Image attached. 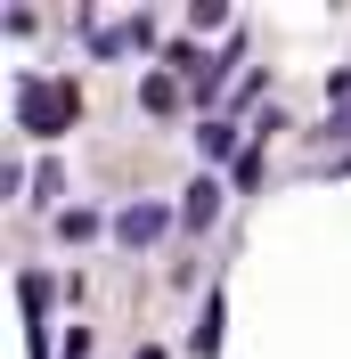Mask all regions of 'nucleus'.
Returning a JSON list of instances; mask_svg holds the SVG:
<instances>
[{"label": "nucleus", "instance_id": "nucleus-1", "mask_svg": "<svg viewBox=\"0 0 351 359\" xmlns=\"http://www.w3.org/2000/svg\"><path fill=\"white\" fill-rule=\"evenodd\" d=\"M17 114H25V131H33V139H58L74 114H82V90H74V82H41V74H25V82H17Z\"/></svg>", "mask_w": 351, "mask_h": 359}, {"label": "nucleus", "instance_id": "nucleus-2", "mask_svg": "<svg viewBox=\"0 0 351 359\" xmlns=\"http://www.w3.org/2000/svg\"><path fill=\"white\" fill-rule=\"evenodd\" d=\"M164 229H172L164 204H123V212H114V237H123V245H155Z\"/></svg>", "mask_w": 351, "mask_h": 359}, {"label": "nucleus", "instance_id": "nucleus-3", "mask_svg": "<svg viewBox=\"0 0 351 359\" xmlns=\"http://www.w3.org/2000/svg\"><path fill=\"white\" fill-rule=\"evenodd\" d=\"M180 221H188V229H213V221H220V180H213V172H197V180H188V196H180Z\"/></svg>", "mask_w": 351, "mask_h": 359}, {"label": "nucleus", "instance_id": "nucleus-4", "mask_svg": "<svg viewBox=\"0 0 351 359\" xmlns=\"http://www.w3.org/2000/svg\"><path fill=\"white\" fill-rule=\"evenodd\" d=\"M188 351H197V359L220 351V294H204V318H197V335H188Z\"/></svg>", "mask_w": 351, "mask_h": 359}, {"label": "nucleus", "instance_id": "nucleus-5", "mask_svg": "<svg viewBox=\"0 0 351 359\" xmlns=\"http://www.w3.org/2000/svg\"><path fill=\"white\" fill-rule=\"evenodd\" d=\"M197 147H204V156H229V147H237V123H204Z\"/></svg>", "mask_w": 351, "mask_h": 359}, {"label": "nucleus", "instance_id": "nucleus-6", "mask_svg": "<svg viewBox=\"0 0 351 359\" xmlns=\"http://www.w3.org/2000/svg\"><path fill=\"white\" fill-rule=\"evenodd\" d=\"M58 237H98V212H82V204H66V212H58Z\"/></svg>", "mask_w": 351, "mask_h": 359}, {"label": "nucleus", "instance_id": "nucleus-7", "mask_svg": "<svg viewBox=\"0 0 351 359\" xmlns=\"http://www.w3.org/2000/svg\"><path fill=\"white\" fill-rule=\"evenodd\" d=\"M188 25H197V33H213V25H229V8H220V0H197V8H188Z\"/></svg>", "mask_w": 351, "mask_h": 359}, {"label": "nucleus", "instance_id": "nucleus-8", "mask_svg": "<svg viewBox=\"0 0 351 359\" xmlns=\"http://www.w3.org/2000/svg\"><path fill=\"white\" fill-rule=\"evenodd\" d=\"M66 359H90V335H74V351H66Z\"/></svg>", "mask_w": 351, "mask_h": 359}, {"label": "nucleus", "instance_id": "nucleus-9", "mask_svg": "<svg viewBox=\"0 0 351 359\" xmlns=\"http://www.w3.org/2000/svg\"><path fill=\"white\" fill-rule=\"evenodd\" d=\"M131 359H164V351H155V343H147V351H131Z\"/></svg>", "mask_w": 351, "mask_h": 359}]
</instances>
